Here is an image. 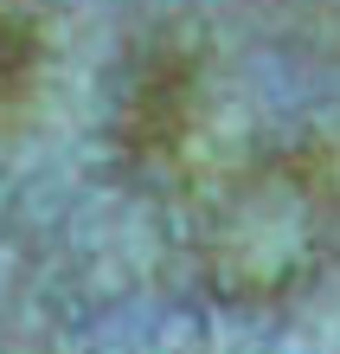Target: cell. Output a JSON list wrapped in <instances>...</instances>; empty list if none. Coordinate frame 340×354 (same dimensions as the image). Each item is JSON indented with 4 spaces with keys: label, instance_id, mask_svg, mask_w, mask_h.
<instances>
[{
    "label": "cell",
    "instance_id": "1",
    "mask_svg": "<svg viewBox=\"0 0 340 354\" xmlns=\"http://www.w3.org/2000/svg\"><path fill=\"white\" fill-rule=\"evenodd\" d=\"M340 258V174L283 155L231 180L199 225V277L225 303H283Z\"/></svg>",
    "mask_w": 340,
    "mask_h": 354
},
{
    "label": "cell",
    "instance_id": "2",
    "mask_svg": "<svg viewBox=\"0 0 340 354\" xmlns=\"http://www.w3.org/2000/svg\"><path fill=\"white\" fill-rule=\"evenodd\" d=\"M26 77H32V46H26V32H19V26L0 19V110L26 91Z\"/></svg>",
    "mask_w": 340,
    "mask_h": 354
}]
</instances>
